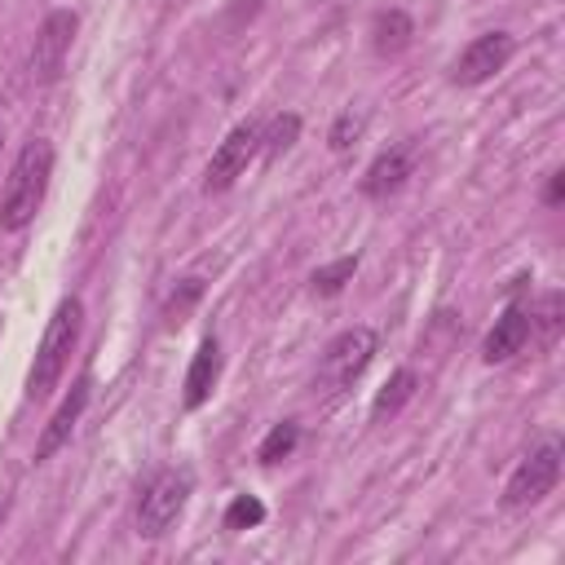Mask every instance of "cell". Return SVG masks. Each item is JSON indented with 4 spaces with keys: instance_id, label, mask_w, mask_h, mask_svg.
I'll return each mask as SVG.
<instances>
[{
    "instance_id": "obj_1",
    "label": "cell",
    "mask_w": 565,
    "mask_h": 565,
    "mask_svg": "<svg viewBox=\"0 0 565 565\" xmlns=\"http://www.w3.org/2000/svg\"><path fill=\"white\" fill-rule=\"evenodd\" d=\"M49 177H53V146L44 137L26 141L9 168V181H4V194H0V230L18 234L35 221L44 194H49Z\"/></svg>"
},
{
    "instance_id": "obj_2",
    "label": "cell",
    "mask_w": 565,
    "mask_h": 565,
    "mask_svg": "<svg viewBox=\"0 0 565 565\" xmlns=\"http://www.w3.org/2000/svg\"><path fill=\"white\" fill-rule=\"evenodd\" d=\"M79 322H84V305L75 296H66L53 309V318L44 327V340L35 349V362H31V375H26V397L31 402H44L57 388V380H62V371L71 362V349L79 340Z\"/></svg>"
},
{
    "instance_id": "obj_3",
    "label": "cell",
    "mask_w": 565,
    "mask_h": 565,
    "mask_svg": "<svg viewBox=\"0 0 565 565\" xmlns=\"http://www.w3.org/2000/svg\"><path fill=\"white\" fill-rule=\"evenodd\" d=\"M194 490L190 468H163L146 481L141 499H137V534L141 539H159L177 525V516L185 512V499Z\"/></svg>"
},
{
    "instance_id": "obj_4",
    "label": "cell",
    "mask_w": 565,
    "mask_h": 565,
    "mask_svg": "<svg viewBox=\"0 0 565 565\" xmlns=\"http://www.w3.org/2000/svg\"><path fill=\"white\" fill-rule=\"evenodd\" d=\"M561 459H565L561 437H543V441L512 468V477H508V486H503V508H530V503L547 499V494L556 490V481H561Z\"/></svg>"
},
{
    "instance_id": "obj_5",
    "label": "cell",
    "mask_w": 565,
    "mask_h": 565,
    "mask_svg": "<svg viewBox=\"0 0 565 565\" xmlns=\"http://www.w3.org/2000/svg\"><path fill=\"white\" fill-rule=\"evenodd\" d=\"M375 344H380V340H375L371 327H349V331H340V335L327 344L322 362H318V388H322V393L349 388V384L371 366Z\"/></svg>"
},
{
    "instance_id": "obj_6",
    "label": "cell",
    "mask_w": 565,
    "mask_h": 565,
    "mask_svg": "<svg viewBox=\"0 0 565 565\" xmlns=\"http://www.w3.org/2000/svg\"><path fill=\"white\" fill-rule=\"evenodd\" d=\"M260 154V124L256 119H243L238 128H230V137L216 146V154H212V163H207V177H203V190L207 194H221V190H230L243 172H247V163Z\"/></svg>"
},
{
    "instance_id": "obj_7",
    "label": "cell",
    "mask_w": 565,
    "mask_h": 565,
    "mask_svg": "<svg viewBox=\"0 0 565 565\" xmlns=\"http://www.w3.org/2000/svg\"><path fill=\"white\" fill-rule=\"evenodd\" d=\"M75 26L79 18L71 9H53L44 22H40V35L31 44V79L40 84H53L66 66V53H71V40H75Z\"/></svg>"
},
{
    "instance_id": "obj_8",
    "label": "cell",
    "mask_w": 565,
    "mask_h": 565,
    "mask_svg": "<svg viewBox=\"0 0 565 565\" xmlns=\"http://www.w3.org/2000/svg\"><path fill=\"white\" fill-rule=\"evenodd\" d=\"M508 57H512V35H508V31H486V35H477V40L455 57L450 79H455L459 88H477V84L494 79V75L508 66Z\"/></svg>"
},
{
    "instance_id": "obj_9",
    "label": "cell",
    "mask_w": 565,
    "mask_h": 565,
    "mask_svg": "<svg viewBox=\"0 0 565 565\" xmlns=\"http://www.w3.org/2000/svg\"><path fill=\"white\" fill-rule=\"evenodd\" d=\"M88 393H93V380L79 375V380L71 384V393L62 397V406L53 411V419L44 424V433H40V441H35V459H53V455L71 441V433H75V424H79V415H84V406H88Z\"/></svg>"
},
{
    "instance_id": "obj_10",
    "label": "cell",
    "mask_w": 565,
    "mask_h": 565,
    "mask_svg": "<svg viewBox=\"0 0 565 565\" xmlns=\"http://www.w3.org/2000/svg\"><path fill=\"white\" fill-rule=\"evenodd\" d=\"M525 340H530V309H521V305H508L499 318H494V327H490V335H486V344H481V358L494 366V362H508V358H516L521 349H525Z\"/></svg>"
},
{
    "instance_id": "obj_11",
    "label": "cell",
    "mask_w": 565,
    "mask_h": 565,
    "mask_svg": "<svg viewBox=\"0 0 565 565\" xmlns=\"http://www.w3.org/2000/svg\"><path fill=\"white\" fill-rule=\"evenodd\" d=\"M411 163H415V150H411V146L384 150V154L366 168L362 194H366V199H388V194H397V190L406 185V177H411Z\"/></svg>"
},
{
    "instance_id": "obj_12",
    "label": "cell",
    "mask_w": 565,
    "mask_h": 565,
    "mask_svg": "<svg viewBox=\"0 0 565 565\" xmlns=\"http://www.w3.org/2000/svg\"><path fill=\"white\" fill-rule=\"evenodd\" d=\"M216 380H221V344L207 335V340L194 349V358H190V371H185V393H181V402H185L190 411H199V406L212 397Z\"/></svg>"
},
{
    "instance_id": "obj_13",
    "label": "cell",
    "mask_w": 565,
    "mask_h": 565,
    "mask_svg": "<svg viewBox=\"0 0 565 565\" xmlns=\"http://www.w3.org/2000/svg\"><path fill=\"white\" fill-rule=\"evenodd\" d=\"M411 35H415V22H411L402 9H384V13H375V22H371V49H375L380 57H397V53L411 44Z\"/></svg>"
},
{
    "instance_id": "obj_14",
    "label": "cell",
    "mask_w": 565,
    "mask_h": 565,
    "mask_svg": "<svg viewBox=\"0 0 565 565\" xmlns=\"http://www.w3.org/2000/svg\"><path fill=\"white\" fill-rule=\"evenodd\" d=\"M415 384H419V380H415V371H406V366H402V371H393V375L384 380V388L375 393V402H371V415H375V419H388V415H397V411H402V406L415 397Z\"/></svg>"
},
{
    "instance_id": "obj_15",
    "label": "cell",
    "mask_w": 565,
    "mask_h": 565,
    "mask_svg": "<svg viewBox=\"0 0 565 565\" xmlns=\"http://www.w3.org/2000/svg\"><path fill=\"white\" fill-rule=\"evenodd\" d=\"M296 441H300V428H296L291 419H282V424H274V428L265 433L256 459H260V463H278V459H287V455L296 450Z\"/></svg>"
},
{
    "instance_id": "obj_16",
    "label": "cell",
    "mask_w": 565,
    "mask_h": 565,
    "mask_svg": "<svg viewBox=\"0 0 565 565\" xmlns=\"http://www.w3.org/2000/svg\"><path fill=\"white\" fill-rule=\"evenodd\" d=\"M296 132H300V119L296 115H274L269 124H260V150H265V159H274L278 150H287L296 141Z\"/></svg>"
},
{
    "instance_id": "obj_17",
    "label": "cell",
    "mask_w": 565,
    "mask_h": 565,
    "mask_svg": "<svg viewBox=\"0 0 565 565\" xmlns=\"http://www.w3.org/2000/svg\"><path fill=\"white\" fill-rule=\"evenodd\" d=\"M353 269H358V256H340V260H331V265H322V269H313V278H309V287L318 291V296H335L349 278H353Z\"/></svg>"
},
{
    "instance_id": "obj_18",
    "label": "cell",
    "mask_w": 565,
    "mask_h": 565,
    "mask_svg": "<svg viewBox=\"0 0 565 565\" xmlns=\"http://www.w3.org/2000/svg\"><path fill=\"white\" fill-rule=\"evenodd\" d=\"M265 521V503L256 494H238L230 508H225V530H252Z\"/></svg>"
},
{
    "instance_id": "obj_19",
    "label": "cell",
    "mask_w": 565,
    "mask_h": 565,
    "mask_svg": "<svg viewBox=\"0 0 565 565\" xmlns=\"http://www.w3.org/2000/svg\"><path fill=\"white\" fill-rule=\"evenodd\" d=\"M534 322H539V340H543V344L561 331V291H547V296L539 300V309L530 313V331H534Z\"/></svg>"
},
{
    "instance_id": "obj_20",
    "label": "cell",
    "mask_w": 565,
    "mask_h": 565,
    "mask_svg": "<svg viewBox=\"0 0 565 565\" xmlns=\"http://www.w3.org/2000/svg\"><path fill=\"white\" fill-rule=\"evenodd\" d=\"M199 296H203V282H199V278H185V282H181V291H172V296H168V305H163L168 327H177V322L190 313V305H194Z\"/></svg>"
},
{
    "instance_id": "obj_21",
    "label": "cell",
    "mask_w": 565,
    "mask_h": 565,
    "mask_svg": "<svg viewBox=\"0 0 565 565\" xmlns=\"http://www.w3.org/2000/svg\"><path fill=\"white\" fill-rule=\"evenodd\" d=\"M358 132H362V115H353V110H344L335 124H331V132H327V141H331V150L340 154V150H349L353 141H358Z\"/></svg>"
},
{
    "instance_id": "obj_22",
    "label": "cell",
    "mask_w": 565,
    "mask_h": 565,
    "mask_svg": "<svg viewBox=\"0 0 565 565\" xmlns=\"http://www.w3.org/2000/svg\"><path fill=\"white\" fill-rule=\"evenodd\" d=\"M561 194H565V172H552V177H547V190H543V203H547V207H556V203H561Z\"/></svg>"
},
{
    "instance_id": "obj_23",
    "label": "cell",
    "mask_w": 565,
    "mask_h": 565,
    "mask_svg": "<svg viewBox=\"0 0 565 565\" xmlns=\"http://www.w3.org/2000/svg\"><path fill=\"white\" fill-rule=\"evenodd\" d=\"M0 141H4V132H0Z\"/></svg>"
}]
</instances>
